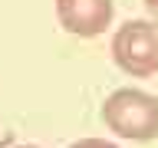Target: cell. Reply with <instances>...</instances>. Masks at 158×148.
Masks as SVG:
<instances>
[{
  "instance_id": "6da1fadb",
  "label": "cell",
  "mask_w": 158,
  "mask_h": 148,
  "mask_svg": "<svg viewBox=\"0 0 158 148\" xmlns=\"http://www.w3.org/2000/svg\"><path fill=\"white\" fill-rule=\"evenodd\" d=\"M102 122L112 135L128 142H152L158 138V96L145 89L122 86L109 92L102 102Z\"/></svg>"
},
{
  "instance_id": "5b68a950",
  "label": "cell",
  "mask_w": 158,
  "mask_h": 148,
  "mask_svg": "<svg viewBox=\"0 0 158 148\" xmlns=\"http://www.w3.org/2000/svg\"><path fill=\"white\" fill-rule=\"evenodd\" d=\"M142 3H145V10H148V20L158 23V0H142Z\"/></svg>"
},
{
  "instance_id": "7a4b0ae2",
  "label": "cell",
  "mask_w": 158,
  "mask_h": 148,
  "mask_svg": "<svg viewBox=\"0 0 158 148\" xmlns=\"http://www.w3.org/2000/svg\"><path fill=\"white\" fill-rule=\"evenodd\" d=\"M112 59L132 79H148L158 72V23L125 20L112 33Z\"/></svg>"
},
{
  "instance_id": "3957f363",
  "label": "cell",
  "mask_w": 158,
  "mask_h": 148,
  "mask_svg": "<svg viewBox=\"0 0 158 148\" xmlns=\"http://www.w3.org/2000/svg\"><path fill=\"white\" fill-rule=\"evenodd\" d=\"M115 17L112 0H56V20L69 36L92 39L102 36Z\"/></svg>"
},
{
  "instance_id": "277c9868",
  "label": "cell",
  "mask_w": 158,
  "mask_h": 148,
  "mask_svg": "<svg viewBox=\"0 0 158 148\" xmlns=\"http://www.w3.org/2000/svg\"><path fill=\"white\" fill-rule=\"evenodd\" d=\"M69 148H118V145H112L106 138H79V142H73Z\"/></svg>"
},
{
  "instance_id": "8992f818",
  "label": "cell",
  "mask_w": 158,
  "mask_h": 148,
  "mask_svg": "<svg viewBox=\"0 0 158 148\" xmlns=\"http://www.w3.org/2000/svg\"><path fill=\"white\" fill-rule=\"evenodd\" d=\"M17 148H40V145H17Z\"/></svg>"
}]
</instances>
